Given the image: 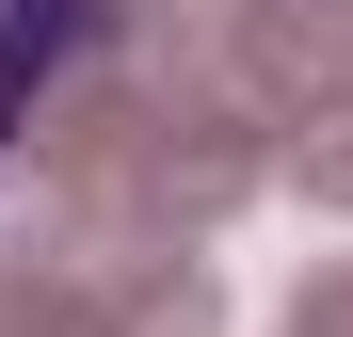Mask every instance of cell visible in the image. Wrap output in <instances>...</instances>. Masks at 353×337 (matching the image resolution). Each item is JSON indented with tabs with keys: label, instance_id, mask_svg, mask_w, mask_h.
<instances>
[{
	"label": "cell",
	"instance_id": "1",
	"mask_svg": "<svg viewBox=\"0 0 353 337\" xmlns=\"http://www.w3.org/2000/svg\"><path fill=\"white\" fill-rule=\"evenodd\" d=\"M97 48V0H0V145L32 129V96Z\"/></svg>",
	"mask_w": 353,
	"mask_h": 337
}]
</instances>
